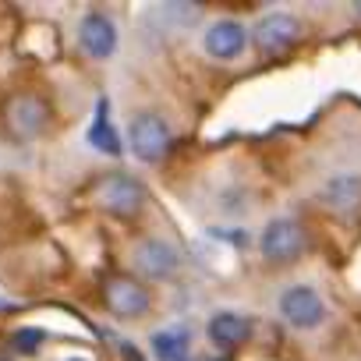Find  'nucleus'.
<instances>
[{
  "instance_id": "obj_16",
  "label": "nucleus",
  "mask_w": 361,
  "mask_h": 361,
  "mask_svg": "<svg viewBox=\"0 0 361 361\" xmlns=\"http://www.w3.org/2000/svg\"><path fill=\"white\" fill-rule=\"evenodd\" d=\"M39 340H43V333H39V329H18V333H15L18 350H36V347H39Z\"/></svg>"
},
{
  "instance_id": "obj_4",
  "label": "nucleus",
  "mask_w": 361,
  "mask_h": 361,
  "mask_svg": "<svg viewBox=\"0 0 361 361\" xmlns=\"http://www.w3.org/2000/svg\"><path fill=\"white\" fill-rule=\"evenodd\" d=\"M280 315H283L294 329H315V326H322V319H326V305H322V298H319L312 287L294 283V287H287V290L280 294Z\"/></svg>"
},
{
  "instance_id": "obj_3",
  "label": "nucleus",
  "mask_w": 361,
  "mask_h": 361,
  "mask_svg": "<svg viewBox=\"0 0 361 361\" xmlns=\"http://www.w3.org/2000/svg\"><path fill=\"white\" fill-rule=\"evenodd\" d=\"M128 145L142 163H159L170 149V128L163 124V117L156 114H142L131 121L128 128Z\"/></svg>"
},
{
  "instance_id": "obj_5",
  "label": "nucleus",
  "mask_w": 361,
  "mask_h": 361,
  "mask_svg": "<svg viewBox=\"0 0 361 361\" xmlns=\"http://www.w3.org/2000/svg\"><path fill=\"white\" fill-rule=\"evenodd\" d=\"M298 39H301V22H298L294 15L273 11V15L259 18V25H255V47H259L266 57L287 54Z\"/></svg>"
},
{
  "instance_id": "obj_6",
  "label": "nucleus",
  "mask_w": 361,
  "mask_h": 361,
  "mask_svg": "<svg viewBox=\"0 0 361 361\" xmlns=\"http://www.w3.org/2000/svg\"><path fill=\"white\" fill-rule=\"evenodd\" d=\"M47 117H50L47 103L32 92H15L4 106V121H8L11 135H18V138H36L47 128Z\"/></svg>"
},
{
  "instance_id": "obj_9",
  "label": "nucleus",
  "mask_w": 361,
  "mask_h": 361,
  "mask_svg": "<svg viewBox=\"0 0 361 361\" xmlns=\"http://www.w3.org/2000/svg\"><path fill=\"white\" fill-rule=\"evenodd\" d=\"M82 47H85L89 57L106 61L117 50V29H114V22L106 15H99V11H89L82 18Z\"/></svg>"
},
{
  "instance_id": "obj_18",
  "label": "nucleus",
  "mask_w": 361,
  "mask_h": 361,
  "mask_svg": "<svg viewBox=\"0 0 361 361\" xmlns=\"http://www.w3.org/2000/svg\"><path fill=\"white\" fill-rule=\"evenodd\" d=\"M71 361H82V357H71Z\"/></svg>"
},
{
  "instance_id": "obj_15",
  "label": "nucleus",
  "mask_w": 361,
  "mask_h": 361,
  "mask_svg": "<svg viewBox=\"0 0 361 361\" xmlns=\"http://www.w3.org/2000/svg\"><path fill=\"white\" fill-rule=\"evenodd\" d=\"M159 361H188V333L185 329H163L149 340Z\"/></svg>"
},
{
  "instance_id": "obj_17",
  "label": "nucleus",
  "mask_w": 361,
  "mask_h": 361,
  "mask_svg": "<svg viewBox=\"0 0 361 361\" xmlns=\"http://www.w3.org/2000/svg\"><path fill=\"white\" fill-rule=\"evenodd\" d=\"M216 361H227V357H216Z\"/></svg>"
},
{
  "instance_id": "obj_19",
  "label": "nucleus",
  "mask_w": 361,
  "mask_h": 361,
  "mask_svg": "<svg viewBox=\"0 0 361 361\" xmlns=\"http://www.w3.org/2000/svg\"><path fill=\"white\" fill-rule=\"evenodd\" d=\"M357 11H361V4H357Z\"/></svg>"
},
{
  "instance_id": "obj_13",
  "label": "nucleus",
  "mask_w": 361,
  "mask_h": 361,
  "mask_svg": "<svg viewBox=\"0 0 361 361\" xmlns=\"http://www.w3.org/2000/svg\"><path fill=\"white\" fill-rule=\"evenodd\" d=\"M322 199L336 213H354L361 206V173H336V177H329Z\"/></svg>"
},
{
  "instance_id": "obj_2",
  "label": "nucleus",
  "mask_w": 361,
  "mask_h": 361,
  "mask_svg": "<svg viewBox=\"0 0 361 361\" xmlns=\"http://www.w3.org/2000/svg\"><path fill=\"white\" fill-rule=\"evenodd\" d=\"M259 248H262V255H266L273 266L298 262V255L305 252V231H301L294 220H287V216L269 220L266 231H262V238H259Z\"/></svg>"
},
{
  "instance_id": "obj_14",
  "label": "nucleus",
  "mask_w": 361,
  "mask_h": 361,
  "mask_svg": "<svg viewBox=\"0 0 361 361\" xmlns=\"http://www.w3.org/2000/svg\"><path fill=\"white\" fill-rule=\"evenodd\" d=\"M89 145H96L99 152H106V156H121V138H117V131L110 128V117H106V99H99L96 103V121L89 124Z\"/></svg>"
},
{
  "instance_id": "obj_10",
  "label": "nucleus",
  "mask_w": 361,
  "mask_h": 361,
  "mask_svg": "<svg viewBox=\"0 0 361 361\" xmlns=\"http://www.w3.org/2000/svg\"><path fill=\"white\" fill-rule=\"evenodd\" d=\"M245 43H248L245 25H241V22H231V18L209 25V32H206V54L216 57V61H234V57H241Z\"/></svg>"
},
{
  "instance_id": "obj_7",
  "label": "nucleus",
  "mask_w": 361,
  "mask_h": 361,
  "mask_svg": "<svg viewBox=\"0 0 361 361\" xmlns=\"http://www.w3.org/2000/svg\"><path fill=\"white\" fill-rule=\"evenodd\" d=\"M103 305L121 319H138L149 312V290L131 276H106L103 283Z\"/></svg>"
},
{
  "instance_id": "obj_1",
  "label": "nucleus",
  "mask_w": 361,
  "mask_h": 361,
  "mask_svg": "<svg viewBox=\"0 0 361 361\" xmlns=\"http://www.w3.org/2000/svg\"><path fill=\"white\" fill-rule=\"evenodd\" d=\"M92 199L114 213V216H135L142 206H145V192L135 177L128 173H106L96 180V188H92Z\"/></svg>"
},
{
  "instance_id": "obj_8",
  "label": "nucleus",
  "mask_w": 361,
  "mask_h": 361,
  "mask_svg": "<svg viewBox=\"0 0 361 361\" xmlns=\"http://www.w3.org/2000/svg\"><path fill=\"white\" fill-rule=\"evenodd\" d=\"M135 266L142 269L145 280H166L177 266H180V255L173 245L159 241V238H145L138 248H135Z\"/></svg>"
},
{
  "instance_id": "obj_11",
  "label": "nucleus",
  "mask_w": 361,
  "mask_h": 361,
  "mask_svg": "<svg viewBox=\"0 0 361 361\" xmlns=\"http://www.w3.org/2000/svg\"><path fill=\"white\" fill-rule=\"evenodd\" d=\"M152 25H163V32H188L202 22V8L199 4H156L149 11Z\"/></svg>"
},
{
  "instance_id": "obj_20",
  "label": "nucleus",
  "mask_w": 361,
  "mask_h": 361,
  "mask_svg": "<svg viewBox=\"0 0 361 361\" xmlns=\"http://www.w3.org/2000/svg\"><path fill=\"white\" fill-rule=\"evenodd\" d=\"M0 361H4V357H0Z\"/></svg>"
},
{
  "instance_id": "obj_12",
  "label": "nucleus",
  "mask_w": 361,
  "mask_h": 361,
  "mask_svg": "<svg viewBox=\"0 0 361 361\" xmlns=\"http://www.w3.org/2000/svg\"><path fill=\"white\" fill-rule=\"evenodd\" d=\"M252 336V322L238 312H216L209 319V340L220 347H241Z\"/></svg>"
}]
</instances>
